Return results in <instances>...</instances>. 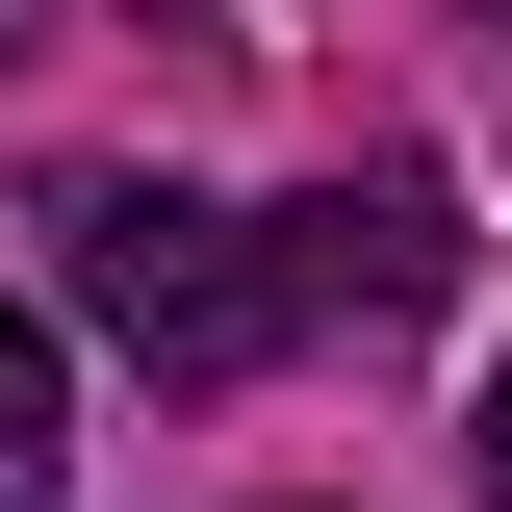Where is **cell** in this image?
<instances>
[{"mask_svg": "<svg viewBox=\"0 0 512 512\" xmlns=\"http://www.w3.org/2000/svg\"><path fill=\"white\" fill-rule=\"evenodd\" d=\"M461 461H487V512H512V384H487V436H461Z\"/></svg>", "mask_w": 512, "mask_h": 512, "instance_id": "cell-4", "label": "cell"}, {"mask_svg": "<svg viewBox=\"0 0 512 512\" xmlns=\"http://www.w3.org/2000/svg\"><path fill=\"white\" fill-rule=\"evenodd\" d=\"M282 282H308V308H384V333L461 308V180H436V154H359V180L282 231Z\"/></svg>", "mask_w": 512, "mask_h": 512, "instance_id": "cell-2", "label": "cell"}, {"mask_svg": "<svg viewBox=\"0 0 512 512\" xmlns=\"http://www.w3.org/2000/svg\"><path fill=\"white\" fill-rule=\"evenodd\" d=\"M77 487V384H52V333L0 308V512H52Z\"/></svg>", "mask_w": 512, "mask_h": 512, "instance_id": "cell-3", "label": "cell"}, {"mask_svg": "<svg viewBox=\"0 0 512 512\" xmlns=\"http://www.w3.org/2000/svg\"><path fill=\"white\" fill-rule=\"evenodd\" d=\"M52 282H77L154 384H256V359H282V308H308V282H282L231 205H180V180H52Z\"/></svg>", "mask_w": 512, "mask_h": 512, "instance_id": "cell-1", "label": "cell"}, {"mask_svg": "<svg viewBox=\"0 0 512 512\" xmlns=\"http://www.w3.org/2000/svg\"><path fill=\"white\" fill-rule=\"evenodd\" d=\"M0 52H26V0H0Z\"/></svg>", "mask_w": 512, "mask_h": 512, "instance_id": "cell-5", "label": "cell"}, {"mask_svg": "<svg viewBox=\"0 0 512 512\" xmlns=\"http://www.w3.org/2000/svg\"><path fill=\"white\" fill-rule=\"evenodd\" d=\"M487 26H512V0H487Z\"/></svg>", "mask_w": 512, "mask_h": 512, "instance_id": "cell-6", "label": "cell"}]
</instances>
